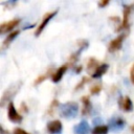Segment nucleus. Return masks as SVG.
I'll use <instances>...</instances> for the list:
<instances>
[{"instance_id":"nucleus-20","label":"nucleus","mask_w":134,"mask_h":134,"mask_svg":"<svg viewBox=\"0 0 134 134\" xmlns=\"http://www.w3.org/2000/svg\"><path fill=\"white\" fill-rule=\"evenodd\" d=\"M14 134H29L28 132H26L25 130L23 129H20V128H16L14 130Z\"/></svg>"},{"instance_id":"nucleus-14","label":"nucleus","mask_w":134,"mask_h":134,"mask_svg":"<svg viewBox=\"0 0 134 134\" xmlns=\"http://www.w3.org/2000/svg\"><path fill=\"white\" fill-rule=\"evenodd\" d=\"M108 65L107 64H100L96 69H95V71L93 72V74H92V76L93 77H95V79H97V77H100L103 74H105L106 72H107V70H108Z\"/></svg>"},{"instance_id":"nucleus-13","label":"nucleus","mask_w":134,"mask_h":134,"mask_svg":"<svg viewBox=\"0 0 134 134\" xmlns=\"http://www.w3.org/2000/svg\"><path fill=\"white\" fill-rule=\"evenodd\" d=\"M19 87H20V86H19ZM19 87H17V85H13V86H10V87L8 88V90H6V91L4 92V94H3V95H7V94H8V96H7L5 99L1 100V106H3V105H4V102H5V100L10 99V98L16 94V92H17V91H18V89H19Z\"/></svg>"},{"instance_id":"nucleus-8","label":"nucleus","mask_w":134,"mask_h":134,"mask_svg":"<svg viewBox=\"0 0 134 134\" xmlns=\"http://www.w3.org/2000/svg\"><path fill=\"white\" fill-rule=\"evenodd\" d=\"M133 6H134V5H126V6H125V8H124V18H122V22H121V25L117 28L118 30L128 27V24H129V16H130V13H131Z\"/></svg>"},{"instance_id":"nucleus-11","label":"nucleus","mask_w":134,"mask_h":134,"mask_svg":"<svg viewBox=\"0 0 134 134\" xmlns=\"http://www.w3.org/2000/svg\"><path fill=\"white\" fill-rule=\"evenodd\" d=\"M119 106H120V108H121L124 111H126V112H130V111L133 109L132 100L130 99V97H129V96H125V97L120 98Z\"/></svg>"},{"instance_id":"nucleus-22","label":"nucleus","mask_w":134,"mask_h":134,"mask_svg":"<svg viewBox=\"0 0 134 134\" xmlns=\"http://www.w3.org/2000/svg\"><path fill=\"white\" fill-rule=\"evenodd\" d=\"M107 4H109V0H105V1H99L98 2V6H100V7H105Z\"/></svg>"},{"instance_id":"nucleus-21","label":"nucleus","mask_w":134,"mask_h":134,"mask_svg":"<svg viewBox=\"0 0 134 134\" xmlns=\"http://www.w3.org/2000/svg\"><path fill=\"white\" fill-rule=\"evenodd\" d=\"M87 81H88V77H83V79H82V81L79 83V85L75 87V89H76V90H77V89H80V88H81V87H82V86H83Z\"/></svg>"},{"instance_id":"nucleus-15","label":"nucleus","mask_w":134,"mask_h":134,"mask_svg":"<svg viewBox=\"0 0 134 134\" xmlns=\"http://www.w3.org/2000/svg\"><path fill=\"white\" fill-rule=\"evenodd\" d=\"M109 131V127L105 125H98L92 130V134H107Z\"/></svg>"},{"instance_id":"nucleus-2","label":"nucleus","mask_w":134,"mask_h":134,"mask_svg":"<svg viewBox=\"0 0 134 134\" xmlns=\"http://www.w3.org/2000/svg\"><path fill=\"white\" fill-rule=\"evenodd\" d=\"M7 116L9 118V120H12L13 122H20L22 120V116L17 112V110L12 102L8 104V107H7Z\"/></svg>"},{"instance_id":"nucleus-1","label":"nucleus","mask_w":134,"mask_h":134,"mask_svg":"<svg viewBox=\"0 0 134 134\" xmlns=\"http://www.w3.org/2000/svg\"><path fill=\"white\" fill-rule=\"evenodd\" d=\"M58 108H59L60 114L63 117H66V118L75 117V115L77 114V111H79V106L74 102H68V103L62 104Z\"/></svg>"},{"instance_id":"nucleus-6","label":"nucleus","mask_w":134,"mask_h":134,"mask_svg":"<svg viewBox=\"0 0 134 134\" xmlns=\"http://www.w3.org/2000/svg\"><path fill=\"white\" fill-rule=\"evenodd\" d=\"M47 131L50 134H60L62 132V122L61 120H51L47 124Z\"/></svg>"},{"instance_id":"nucleus-3","label":"nucleus","mask_w":134,"mask_h":134,"mask_svg":"<svg viewBox=\"0 0 134 134\" xmlns=\"http://www.w3.org/2000/svg\"><path fill=\"white\" fill-rule=\"evenodd\" d=\"M57 13H58V12H57V10H54V12L48 13V14H46V15L44 16V18H43L42 22L40 23V25H39V26H38V28L36 29V32H35V34H36V36H37V37H38V36H40V34L42 32V30L45 28V26L48 24V22H49V21H50V20H51L55 15H57Z\"/></svg>"},{"instance_id":"nucleus-23","label":"nucleus","mask_w":134,"mask_h":134,"mask_svg":"<svg viewBox=\"0 0 134 134\" xmlns=\"http://www.w3.org/2000/svg\"><path fill=\"white\" fill-rule=\"evenodd\" d=\"M130 76H131V81H132V83L134 84V65H133V66H132V68H131Z\"/></svg>"},{"instance_id":"nucleus-9","label":"nucleus","mask_w":134,"mask_h":134,"mask_svg":"<svg viewBox=\"0 0 134 134\" xmlns=\"http://www.w3.org/2000/svg\"><path fill=\"white\" fill-rule=\"evenodd\" d=\"M90 131V127L86 120H82L80 124H77L74 127L75 134H88Z\"/></svg>"},{"instance_id":"nucleus-18","label":"nucleus","mask_w":134,"mask_h":134,"mask_svg":"<svg viewBox=\"0 0 134 134\" xmlns=\"http://www.w3.org/2000/svg\"><path fill=\"white\" fill-rule=\"evenodd\" d=\"M100 90H102V85L100 84H95L90 88L91 94H97L98 92H100Z\"/></svg>"},{"instance_id":"nucleus-12","label":"nucleus","mask_w":134,"mask_h":134,"mask_svg":"<svg viewBox=\"0 0 134 134\" xmlns=\"http://www.w3.org/2000/svg\"><path fill=\"white\" fill-rule=\"evenodd\" d=\"M82 102L84 104L82 114L83 115H89L90 112H91V109H92V105H91V103L89 100V97L88 96H83L82 97Z\"/></svg>"},{"instance_id":"nucleus-16","label":"nucleus","mask_w":134,"mask_h":134,"mask_svg":"<svg viewBox=\"0 0 134 134\" xmlns=\"http://www.w3.org/2000/svg\"><path fill=\"white\" fill-rule=\"evenodd\" d=\"M19 35V30H15V31H13V32H10V34H8V36H7V38L4 40V42H3V45L4 46H7V45H9V43L17 37Z\"/></svg>"},{"instance_id":"nucleus-17","label":"nucleus","mask_w":134,"mask_h":134,"mask_svg":"<svg viewBox=\"0 0 134 134\" xmlns=\"http://www.w3.org/2000/svg\"><path fill=\"white\" fill-rule=\"evenodd\" d=\"M98 66H99V65H98V63H97V61H96L95 59H90V61L88 62V66H87V67H88V70L91 71L92 68H95V69H96Z\"/></svg>"},{"instance_id":"nucleus-7","label":"nucleus","mask_w":134,"mask_h":134,"mask_svg":"<svg viewBox=\"0 0 134 134\" xmlns=\"http://www.w3.org/2000/svg\"><path fill=\"white\" fill-rule=\"evenodd\" d=\"M20 23V19H13L10 21H7V22H4L0 25V32L1 34H5V32H8L10 31L13 28H15L18 24Z\"/></svg>"},{"instance_id":"nucleus-24","label":"nucleus","mask_w":134,"mask_h":134,"mask_svg":"<svg viewBox=\"0 0 134 134\" xmlns=\"http://www.w3.org/2000/svg\"><path fill=\"white\" fill-rule=\"evenodd\" d=\"M132 131H133V132H134V126H133V127H132Z\"/></svg>"},{"instance_id":"nucleus-5","label":"nucleus","mask_w":134,"mask_h":134,"mask_svg":"<svg viewBox=\"0 0 134 134\" xmlns=\"http://www.w3.org/2000/svg\"><path fill=\"white\" fill-rule=\"evenodd\" d=\"M125 37H126L125 35H120V36L116 37L115 39H113V40L110 42V45H109V47H108V50H109L110 52H114V51L120 49Z\"/></svg>"},{"instance_id":"nucleus-10","label":"nucleus","mask_w":134,"mask_h":134,"mask_svg":"<svg viewBox=\"0 0 134 134\" xmlns=\"http://www.w3.org/2000/svg\"><path fill=\"white\" fill-rule=\"evenodd\" d=\"M67 68H68V65H67V64H65V65L59 67V69L51 75V80H52V82H53V83H58L59 81H61V79H62V76L64 75V73L66 72Z\"/></svg>"},{"instance_id":"nucleus-4","label":"nucleus","mask_w":134,"mask_h":134,"mask_svg":"<svg viewBox=\"0 0 134 134\" xmlns=\"http://www.w3.org/2000/svg\"><path fill=\"white\" fill-rule=\"evenodd\" d=\"M125 120L120 117H113L109 120V129L112 131H119L125 127Z\"/></svg>"},{"instance_id":"nucleus-19","label":"nucleus","mask_w":134,"mask_h":134,"mask_svg":"<svg viewBox=\"0 0 134 134\" xmlns=\"http://www.w3.org/2000/svg\"><path fill=\"white\" fill-rule=\"evenodd\" d=\"M48 74H49V71L46 73V74H43V75H40L37 80H36V82H35V85H39L40 83H42L43 81H45L46 79H47V76H48Z\"/></svg>"}]
</instances>
